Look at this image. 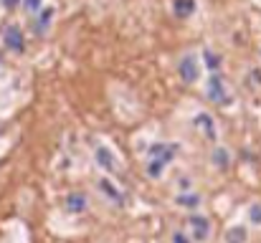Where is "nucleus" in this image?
<instances>
[{
    "label": "nucleus",
    "instance_id": "0eeeda50",
    "mask_svg": "<svg viewBox=\"0 0 261 243\" xmlns=\"http://www.w3.org/2000/svg\"><path fill=\"white\" fill-rule=\"evenodd\" d=\"M99 190H102V192H104L112 203L124 205V192H122L117 185H112V180H109V177H102V180H99Z\"/></svg>",
    "mask_w": 261,
    "mask_h": 243
},
{
    "label": "nucleus",
    "instance_id": "423d86ee",
    "mask_svg": "<svg viewBox=\"0 0 261 243\" xmlns=\"http://www.w3.org/2000/svg\"><path fill=\"white\" fill-rule=\"evenodd\" d=\"M193 124H195L198 129H203V134H205L208 139H215V122H213V117H210L208 112H200V114H195Z\"/></svg>",
    "mask_w": 261,
    "mask_h": 243
},
{
    "label": "nucleus",
    "instance_id": "dca6fc26",
    "mask_svg": "<svg viewBox=\"0 0 261 243\" xmlns=\"http://www.w3.org/2000/svg\"><path fill=\"white\" fill-rule=\"evenodd\" d=\"M203 56H205V66H208L210 71H218V69H221V59H218L213 51H205Z\"/></svg>",
    "mask_w": 261,
    "mask_h": 243
},
{
    "label": "nucleus",
    "instance_id": "7ed1b4c3",
    "mask_svg": "<svg viewBox=\"0 0 261 243\" xmlns=\"http://www.w3.org/2000/svg\"><path fill=\"white\" fill-rule=\"evenodd\" d=\"M175 144H165V142H157V144H152L150 147V160H157V162H162V165H170L172 162V157H175Z\"/></svg>",
    "mask_w": 261,
    "mask_h": 243
},
{
    "label": "nucleus",
    "instance_id": "ddd939ff",
    "mask_svg": "<svg viewBox=\"0 0 261 243\" xmlns=\"http://www.w3.org/2000/svg\"><path fill=\"white\" fill-rule=\"evenodd\" d=\"M243 240H246V228L243 225H233L226 233V243H243Z\"/></svg>",
    "mask_w": 261,
    "mask_h": 243
},
{
    "label": "nucleus",
    "instance_id": "412c9836",
    "mask_svg": "<svg viewBox=\"0 0 261 243\" xmlns=\"http://www.w3.org/2000/svg\"><path fill=\"white\" fill-rule=\"evenodd\" d=\"M16 3H18V0H6V8H13Z\"/></svg>",
    "mask_w": 261,
    "mask_h": 243
},
{
    "label": "nucleus",
    "instance_id": "a211bd4d",
    "mask_svg": "<svg viewBox=\"0 0 261 243\" xmlns=\"http://www.w3.org/2000/svg\"><path fill=\"white\" fill-rule=\"evenodd\" d=\"M23 6H26V11H31V13H36V11L41 8V0H26V3H23Z\"/></svg>",
    "mask_w": 261,
    "mask_h": 243
},
{
    "label": "nucleus",
    "instance_id": "2eb2a0df",
    "mask_svg": "<svg viewBox=\"0 0 261 243\" xmlns=\"http://www.w3.org/2000/svg\"><path fill=\"white\" fill-rule=\"evenodd\" d=\"M51 18H54V11H51V8H46V11L41 13V18H38V33H44V31L51 26Z\"/></svg>",
    "mask_w": 261,
    "mask_h": 243
},
{
    "label": "nucleus",
    "instance_id": "f257e3e1",
    "mask_svg": "<svg viewBox=\"0 0 261 243\" xmlns=\"http://www.w3.org/2000/svg\"><path fill=\"white\" fill-rule=\"evenodd\" d=\"M208 96H210V102H215L221 107L231 104V94H228V89H226V84H223L221 76H210V81H208Z\"/></svg>",
    "mask_w": 261,
    "mask_h": 243
},
{
    "label": "nucleus",
    "instance_id": "39448f33",
    "mask_svg": "<svg viewBox=\"0 0 261 243\" xmlns=\"http://www.w3.org/2000/svg\"><path fill=\"white\" fill-rule=\"evenodd\" d=\"M188 225H190L195 240H205V238L210 235V220L203 218V215H193V218L188 220Z\"/></svg>",
    "mask_w": 261,
    "mask_h": 243
},
{
    "label": "nucleus",
    "instance_id": "4468645a",
    "mask_svg": "<svg viewBox=\"0 0 261 243\" xmlns=\"http://www.w3.org/2000/svg\"><path fill=\"white\" fill-rule=\"evenodd\" d=\"M162 170H165L162 162H157V160H150V162H147V175H150L152 180H157V177L162 175Z\"/></svg>",
    "mask_w": 261,
    "mask_h": 243
},
{
    "label": "nucleus",
    "instance_id": "6e6552de",
    "mask_svg": "<svg viewBox=\"0 0 261 243\" xmlns=\"http://www.w3.org/2000/svg\"><path fill=\"white\" fill-rule=\"evenodd\" d=\"M3 41H6V46H8L11 51H23V33H21L18 26H8Z\"/></svg>",
    "mask_w": 261,
    "mask_h": 243
},
{
    "label": "nucleus",
    "instance_id": "f3484780",
    "mask_svg": "<svg viewBox=\"0 0 261 243\" xmlns=\"http://www.w3.org/2000/svg\"><path fill=\"white\" fill-rule=\"evenodd\" d=\"M248 218H251V223H253V225H261V203L251 205V210H248Z\"/></svg>",
    "mask_w": 261,
    "mask_h": 243
},
{
    "label": "nucleus",
    "instance_id": "9d476101",
    "mask_svg": "<svg viewBox=\"0 0 261 243\" xmlns=\"http://www.w3.org/2000/svg\"><path fill=\"white\" fill-rule=\"evenodd\" d=\"M172 11L178 18H188L193 11H195V0H175L172 3Z\"/></svg>",
    "mask_w": 261,
    "mask_h": 243
},
{
    "label": "nucleus",
    "instance_id": "f03ea898",
    "mask_svg": "<svg viewBox=\"0 0 261 243\" xmlns=\"http://www.w3.org/2000/svg\"><path fill=\"white\" fill-rule=\"evenodd\" d=\"M178 76L185 81V84H195L198 81V61L195 56H183L180 64H178Z\"/></svg>",
    "mask_w": 261,
    "mask_h": 243
},
{
    "label": "nucleus",
    "instance_id": "20e7f679",
    "mask_svg": "<svg viewBox=\"0 0 261 243\" xmlns=\"http://www.w3.org/2000/svg\"><path fill=\"white\" fill-rule=\"evenodd\" d=\"M94 160H97V165H99L102 170H107V172H112V170L117 167V157H114V152H112L107 144H99V147L94 150Z\"/></svg>",
    "mask_w": 261,
    "mask_h": 243
},
{
    "label": "nucleus",
    "instance_id": "9b49d317",
    "mask_svg": "<svg viewBox=\"0 0 261 243\" xmlns=\"http://www.w3.org/2000/svg\"><path fill=\"white\" fill-rule=\"evenodd\" d=\"M180 208H198L200 205V195L198 192H183V195H178V200H175Z\"/></svg>",
    "mask_w": 261,
    "mask_h": 243
},
{
    "label": "nucleus",
    "instance_id": "6ab92c4d",
    "mask_svg": "<svg viewBox=\"0 0 261 243\" xmlns=\"http://www.w3.org/2000/svg\"><path fill=\"white\" fill-rule=\"evenodd\" d=\"M172 243H190V240H188L183 233H175V235H172Z\"/></svg>",
    "mask_w": 261,
    "mask_h": 243
},
{
    "label": "nucleus",
    "instance_id": "1a4fd4ad",
    "mask_svg": "<svg viewBox=\"0 0 261 243\" xmlns=\"http://www.w3.org/2000/svg\"><path fill=\"white\" fill-rule=\"evenodd\" d=\"M86 208H89L86 195H81V192H71V195L66 198V210H69V213H84Z\"/></svg>",
    "mask_w": 261,
    "mask_h": 243
},
{
    "label": "nucleus",
    "instance_id": "f8f14e48",
    "mask_svg": "<svg viewBox=\"0 0 261 243\" xmlns=\"http://www.w3.org/2000/svg\"><path fill=\"white\" fill-rule=\"evenodd\" d=\"M228 162H231V155H228V150H223V147H215V150H213V165H215V167H221V170H226V167H228Z\"/></svg>",
    "mask_w": 261,
    "mask_h": 243
},
{
    "label": "nucleus",
    "instance_id": "aec40b11",
    "mask_svg": "<svg viewBox=\"0 0 261 243\" xmlns=\"http://www.w3.org/2000/svg\"><path fill=\"white\" fill-rule=\"evenodd\" d=\"M251 79H253V84H261V71H251Z\"/></svg>",
    "mask_w": 261,
    "mask_h": 243
}]
</instances>
